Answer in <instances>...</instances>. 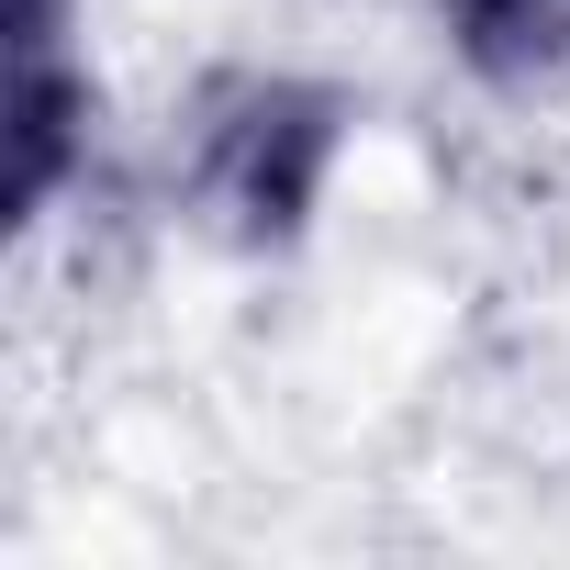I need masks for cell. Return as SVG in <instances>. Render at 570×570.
I'll return each mask as SVG.
<instances>
[{
    "mask_svg": "<svg viewBox=\"0 0 570 570\" xmlns=\"http://www.w3.org/2000/svg\"><path fill=\"white\" fill-rule=\"evenodd\" d=\"M448 23L481 68H548L570 46V0H448Z\"/></svg>",
    "mask_w": 570,
    "mask_h": 570,
    "instance_id": "2",
    "label": "cell"
},
{
    "mask_svg": "<svg viewBox=\"0 0 570 570\" xmlns=\"http://www.w3.org/2000/svg\"><path fill=\"white\" fill-rule=\"evenodd\" d=\"M314 157H325V101H303V90H246V124H224L213 190H224V213H246V224H292L303 190H314Z\"/></svg>",
    "mask_w": 570,
    "mask_h": 570,
    "instance_id": "1",
    "label": "cell"
}]
</instances>
